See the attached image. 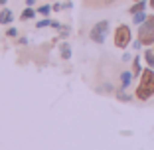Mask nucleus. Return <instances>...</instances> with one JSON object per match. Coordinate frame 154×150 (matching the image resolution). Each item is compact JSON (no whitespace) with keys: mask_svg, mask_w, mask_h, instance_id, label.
Instances as JSON below:
<instances>
[{"mask_svg":"<svg viewBox=\"0 0 154 150\" xmlns=\"http://www.w3.org/2000/svg\"><path fill=\"white\" fill-rule=\"evenodd\" d=\"M154 95V69L148 67L140 73V83L136 89V99L140 101H148Z\"/></svg>","mask_w":154,"mask_h":150,"instance_id":"f257e3e1","label":"nucleus"},{"mask_svg":"<svg viewBox=\"0 0 154 150\" xmlns=\"http://www.w3.org/2000/svg\"><path fill=\"white\" fill-rule=\"evenodd\" d=\"M138 40L142 41V46H152L154 44V14L148 16L138 26Z\"/></svg>","mask_w":154,"mask_h":150,"instance_id":"f03ea898","label":"nucleus"},{"mask_svg":"<svg viewBox=\"0 0 154 150\" xmlns=\"http://www.w3.org/2000/svg\"><path fill=\"white\" fill-rule=\"evenodd\" d=\"M109 28H111L109 20H101V22H97L95 26L91 28L89 38L95 41V44H103L105 38H107V34H109Z\"/></svg>","mask_w":154,"mask_h":150,"instance_id":"7ed1b4c3","label":"nucleus"},{"mask_svg":"<svg viewBox=\"0 0 154 150\" xmlns=\"http://www.w3.org/2000/svg\"><path fill=\"white\" fill-rule=\"evenodd\" d=\"M131 28L127 26V24H121V26H117V30H115V46L119 47V50H125V47L131 44Z\"/></svg>","mask_w":154,"mask_h":150,"instance_id":"20e7f679","label":"nucleus"},{"mask_svg":"<svg viewBox=\"0 0 154 150\" xmlns=\"http://www.w3.org/2000/svg\"><path fill=\"white\" fill-rule=\"evenodd\" d=\"M14 20V14H12V10H8V8H4L2 12H0V24L4 26V24H10Z\"/></svg>","mask_w":154,"mask_h":150,"instance_id":"39448f33","label":"nucleus"},{"mask_svg":"<svg viewBox=\"0 0 154 150\" xmlns=\"http://www.w3.org/2000/svg\"><path fill=\"white\" fill-rule=\"evenodd\" d=\"M132 77H134V75H132L131 71H122V75H121V87H122V89H127V87L131 85Z\"/></svg>","mask_w":154,"mask_h":150,"instance_id":"423d86ee","label":"nucleus"},{"mask_svg":"<svg viewBox=\"0 0 154 150\" xmlns=\"http://www.w3.org/2000/svg\"><path fill=\"white\" fill-rule=\"evenodd\" d=\"M144 8H146V2H144V0H138V2H134V6H131V8H128V12H131V14L144 12Z\"/></svg>","mask_w":154,"mask_h":150,"instance_id":"0eeeda50","label":"nucleus"},{"mask_svg":"<svg viewBox=\"0 0 154 150\" xmlns=\"http://www.w3.org/2000/svg\"><path fill=\"white\" fill-rule=\"evenodd\" d=\"M83 4L89 6V8H105V0H83Z\"/></svg>","mask_w":154,"mask_h":150,"instance_id":"6e6552de","label":"nucleus"},{"mask_svg":"<svg viewBox=\"0 0 154 150\" xmlns=\"http://www.w3.org/2000/svg\"><path fill=\"white\" fill-rule=\"evenodd\" d=\"M140 73H142V69H140V57L136 55V57L132 59V75H134V77H138Z\"/></svg>","mask_w":154,"mask_h":150,"instance_id":"1a4fd4ad","label":"nucleus"},{"mask_svg":"<svg viewBox=\"0 0 154 150\" xmlns=\"http://www.w3.org/2000/svg\"><path fill=\"white\" fill-rule=\"evenodd\" d=\"M34 16H36V10H34L32 6H28V8L20 14V20H30V18H34Z\"/></svg>","mask_w":154,"mask_h":150,"instance_id":"9d476101","label":"nucleus"},{"mask_svg":"<svg viewBox=\"0 0 154 150\" xmlns=\"http://www.w3.org/2000/svg\"><path fill=\"white\" fill-rule=\"evenodd\" d=\"M146 18H148V16H146L144 12H136V14H132V22H134L136 26H140V24L144 22Z\"/></svg>","mask_w":154,"mask_h":150,"instance_id":"9b49d317","label":"nucleus"},{"mask_svg":"<svg viewBox=\"0 0 154 150\" xmlns=\"http://www.w3.org/2000/svg\"><path fill=\"white\" fill-rule=\"evenodd\" d=\"M144 59H146V63H148V67L154 69V50H146L144 51Z\"/></svg>","mask_w":154,"mask_h":150,"instance_id":"f8f14e48","label":"nucleus"},{"mask_svg":"<svg viewBox=\"0 0 154 150\" xmlns=\"http://www.w3.org/2000/svg\"><path fill=\"white\" fill-rule=\"evenodd\" d=\"M61 57L63 59L71 57V47H69V44H61Z\"/></svg>","mask_w":154,"mask_h":150,"instance_id":"ddd939ff","label":"nucleus"},{"mask_svg":"<svg viewBox=\"0 0 154 150\" xmlns=\"http://www.w3.org/2000/svg\"><path fill=\"white\" fill-rule=\"evenodd\" d=\"M117 97H119L121 101H125V103H127V101H131V95H127L125 91H119V93H117Z\"/></svg>","mask_w":154,"mask_h":150,"instance_id":"4468645a","label":"nucleus"},{"mask_svg":"<svg viewBox=\"0 0 154 150\" xmlns=\"http://www.w3.org/2000/svg\"><path fill=\"white\" fill-rule=\"evenodd\" d=\"M50 10H51V6H40V8H38V12L44 14V16H48V14H50Z\"/></svg>","mask_w":154,"mask_h":150,"instance_id":"2eb2a0df","label":"nucleus"},{"mask_svg":"<svg viewBox=\"0 0 154 150\" xmlns=\"http://www.w3.org/2000/svg\"><path fill=\"white\" fill-rule=\"evenodd\" d=\"M45 26H51V20L45 18V20H42V22H38V24H36V28H45Z\"/></svg>","mask_w":154,"mask_h":150,"instance_id":"dca6fc26","label":"nucleus"},{"mask_svg":"<svg viewBox=\"0 0 154 150\" xmlns=\"http://www.w3.org/2000/svg\"><path fill=\"white\" fill-rule=\"evenodd\" d=\"M6 34H8V36L12 38V36H16V34H18V32H16V30H14V28H10V30H8V32H6Z\"/></svg>","mask_w":154,"mask_h":150,"instance_id":"f3484780","label":"nucleus"},{"mask_svg":"<svg viewBox=\"0 0 154 150\" xmlns=\"http://www.w3.org/2000/svg\"><path fill=\"white\" fill-rule=\"evenodd\" d=\"M148 6H150V8L154 10V0H148Z\"/></svg>","mask_w":154,"mask_h":150,"instance_id":"a211bd4d","label":"nucleus"},{"mask_svg":"<svg viewBox=\"0 0 154 150\" xmlns=\"http://www.w3.org/2000/svg\"><path fill=\"white\" fill-rule=\"evenodd\" d=\"M113 2H115V0H105V4H107V6H111Z\"/></svg>","mask_w":154,"mask_h":150,"instance_id":"6ab92c4d","label":"nucleus"},{"mask_svg":"<svg viewBox=\"0 0 154 150\" xmlns=\"http://www.w3.org/2000/svg\"><path fill=\"white\" fill-rule=\"evenodd\" d=\"M26 2H28V6H32L34 2H36V0H26Z\"/></svg>","mask_w":154,"mask_h":150,"instance_id":"aec40b11","label":"nucleus"},{"mask_svg":"<svg viewBox=\"0 0 154 150\" xmlns=\"http://www.w3.org/2000/svg\"><path fill=\"white\" fill-rule=\"evenodd\" d=\"M6 2H8V0H0V6H4Z\"/></svg>","mask_w":154,"mask_h":150,"instance_id":"412c9836","label":"nucleus"},{"mask_svg":"<svg viewBox=\"0 0 154 150\" xmlns=\"http://www.w3.org/2000/svg\"><path fill=\"white\" fill-rule=\"evenodd\" d=\"M134 2H138V0H134Z\"/></svg>","mask_w":154,"mask_h":150,"instance_id":"4be33fe9","label":"nucleus"},{"mask_svg":"<svg viewBox=\"0 0 154 150\" xmlns=\"http://www.w3.org/2000/svg\"><path fill=\"white\" fill-rule=\"evenodd\" d=\"M152 47H154V44H152Z\"/></svg>","mask_w":154,"mask_h":150,"instance_id":"5701e85b","label":"nucleus"}]
</instances>
